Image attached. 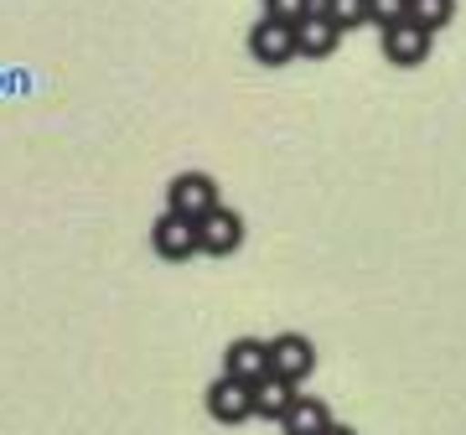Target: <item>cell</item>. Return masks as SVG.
<instances>
[{
    "label": "cell",
    "mask_w": 466,
    "mask_h": 435,
    "mask_svg": "<svg viewBox=\"0 0 466 435\" xmlns=\"http://www.w3.org/2000/svg\"><path fill=\"white\" fill-rule=\"evenodd\" d=\"M218 207V182L208 171H177L167 182V213L187 218V223H198Z\"/></svg>",
    "instance_id": "6da1fadb"
},
{
    "label": "cell",
    "mask_w": 466,
    "mask_h": 435,
    "mask_svg": "<svg viewBox=\"0 0 466 435\" xmlns=\"http://www.w3.org/2000/svg\"><path fill=\"white\" fill-rule=\"evenodd\" d=\"M311 369H317V342H311L306 332L269 337V373H275V379H285V384H300Z\"/></svg>",
    "instance_id": "7a4b0ae2"
},
{
    "label": "cell",
    "mask_w": 466,
    "mask_h": 435,
    "mask_svg": "<svg viewBox=\"0 0 466 435\" xmlns=\"http://www.w3.org/2000/svg\"><path fill=\"white\" fill-rule=\"evenodd\" d=\"M238 249H244V218L233 213V207L218 202L208 218H198V254L223 259V254H238Z\"/></svg>",
    "instance_id": "3957f363"
},
{
    "label": "cell",
    "mask_w": 466,
    "mask_h": 435,
    "mask_svg": "<svg viewBox=\"0 0 466 435\" xmlns=\"http://www.w3.org/2000/svg\"><path fill=\"white\" fill-rule=\"evenodd\" d=\"M202 404H208V415H213L218 425H244V420H254V389L228 379V373H218L213 384H208Z\"/></svg>",
    "instance_id": "277c9868"
},
{
    "label": "cell",
    "mask_w": 466,
    "mask_h": 435,
    "mask_svg": "<svg viewBox=\"0 0 466 435\" xmlns=\"http://www.w3.org/2000/svg\"><path fill=\"white\" fill-rule=\"evenodd\" d=\"M379 47L394 67H420L431 57V32H420L415 21H394V26H379Z\"/></svg>",
    "instance_id": "5b68a950"
},
{
    "label": "cell",
    "mask_w": 466,
    "mask_h": 435,
    "mask_svg": "<svg viewBox=\"0 0 466 435\" xmlns=\"http://www.w3.org/2000/svg\"><path fill=\"white\" fill-rule=\"evenodd\" d=\"M249 57L265 63V67L296 63V26H285V21H254L249 26Z\"/></svg>",
    "instance_id": "8992f818"
},
{
    "label": "cell",
    "mask_w": 466,
    "mask_h": 435,
    "mask_svg": "<svg viewBox=\"0 0 466 435\" xmlns=\"http://www.w3.org/2000/svg\"><path fill=\"white\" fill-rule=\"evenodd\" d=\"M223 373L228 379H238V384H259V379H269V342H259V337H233L228 348H223Z\"/></svg>",
    "instance_id": "52a82bcc"
},
{
    "label": "cell",
    "mask_w": 466,
    "mask_h": 435,
    "mask_svg": "<svg viewBox=\"0 0 466 435\" xmlns=\"http://www.w3.org/2000/svg\"><path fill=\"white\" fill-rule=\"evenodd\" d=\"M150 249L161 254V259H171V265L192 259V254H198V223H187V218H177V213H161L150 223Z\"/></svg>",
    "instance_id": "ba28073f"
},
{
    "label": "cell",
    "mask_w": 466,
    "mask_h": 435,
    "mask_svg": "<svg viewBox=\"0 0 466 435\" xmlns=\"http://www.w3.org/2000/svg\"><path fill=\"white\" fill-rule=\"evenodd\" d=\"M337 42H342V26H337L327 11H311V16L296 26V57H311V63H317V57H332Z\"/></svg>",
    "instance_id": "9c48e42d"
},
{
    "label": "cell",
    "mask_w": 466,
    "mask_h": 435,
    "mask_svg": "<svg viewBox=\"0 0 466 435\" xmlns=\"http://www.w3.org/2000/svg\"><path fill=\"white\" fill-rule=\"evenodd\" d=\"M327 425H332V410H327V400H317V394H296L290 410H285V420H280L285 435H321Z\"/></svg>",
    "instance_id": "30bf717a"
},
{
    "label": "cell",
    "mask_w": 466,
    "mask_h": 435,
    "mask_svg": "<svg viewBox=\"0 0 466 435\" xmlns=\"http://www.w3.org/2000/svg\"><path fill=\"white\" fill-rule=\"evenodd\" d=\"M290 400H296V384H285V379H275V373L254 384V415L259 420H285Z\"/></svg>",
    "instance_id": "8fae6325"
},
{
    "label": "cell",
    "mask_w": 466,
    "mask_h": 435,
    "mask_svg": "<svg viewBox=\"0 0 466 435\" xmlns=\"http://www.w3.org/2000/svg\"><path fill=\"white\" fill-rule=\"evenodd\" d=\"M451 16H456V0H410V16L404 21H415L420 32H441V26H451Z\"/></svg>",
    "instance_id": "7c38bea8"
},
{
    "label": "cell",
    "mask_w": 466,
    "mask_h": 435,
    "mask_svg": "<svg viewBox=\"0 0 466 435\" xmlns=\"http://www.w3.org/2000/svg\"><path fill=\"white\" fill-rule=\"evenodd\" d=\"M327 0H265V21H285V26H300V21L321 11Z\"/></svg>",
    "instance_id": "4fadbf2b"
},
{
    "label": "cell",
    "mask_w": 466,
    "mask_h": 435,
    "mask_svg": "<svg viewBox=\"0 0 466 435\" xmlns=\"http://www.w3.org/2000/svg\"><path fill=\"white\" fill-rule=\"evenodd\" d=\"M321 11H327L342 32H348V26H363V21H368V0H327Z\"/></svg>",
    "instance_id": "5bb4252c"
},
{
    "label": "cell",
    "mask_w": 466,
    "mask_h": 435,
    "mask_svg": "<svg viewBox=\"0 0 466 435\" xmlns=\"http://www.w3.org/2000/svg\"><path fill=\"white\" fill-rule=\"evenodd\" d=\"M410 16V0H368V21L373 26H394Z\"/></svg>",
    "instance_id": "9a60e30c"
},
{
    "label": "cell",
    "mask_w": 466,
    "mask_h": 435,
    "mask_svg": "<svg viewBox=\"0 0 466 435\" xmlns=\"http://www.w3.org/2000/svg\"><path fill=\"white\" fill-rule=\"evenodd\" d=\"M321 435H358V430H352V425H337V420H332V425H327Z\"/></svg>",
    "instance_id": "2e32d148"
}]
</instances>
